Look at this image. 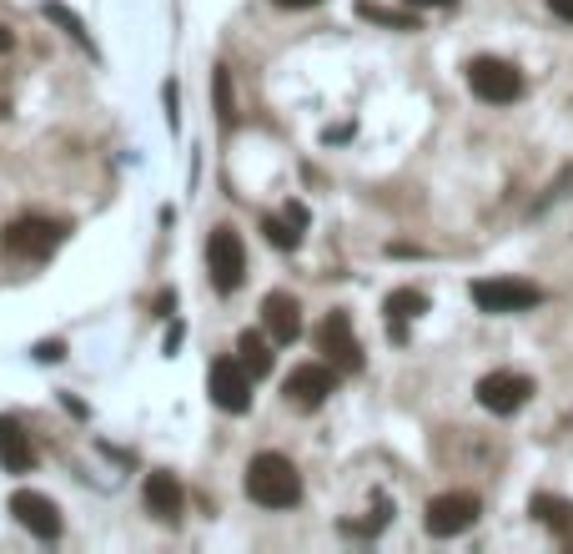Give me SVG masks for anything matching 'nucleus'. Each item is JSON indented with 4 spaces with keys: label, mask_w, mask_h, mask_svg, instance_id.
Segmentation results:
<instances>
[{
    "label": "nucleus",
    "mask_w": 573,
    "mask_h": 554,
    "mask_svg": "<svg viewBox=\"0 0 573 554\" xmlns=\"http://www.w3.org/2000/svg\"><path fill=\"white\" fill-rule=\"evenodd\" d=\"M0 117H11V106H5V101H0Z\"/></svg>",
    "instance_id": "obj_30"
},
{
    "label": "nucleus",
    "mask_w": 573,
    "mask_h": 554,
    "mask_svg": "<svg viewBox=\"0 0 573 554\" xmlns=\"http://www.w3.org/2000/svg\"><path fill=\"white\" fill-rule=\"evenodd\" d=\"M392 519V504L388 499H378L373 504V519H363V525H352V519H342V534H378L382 525Z\"/></svg>",
    "instance_id": "obj_22"
},
{
    "label": "nucleus",
    "mask_w": 573,
    "mask_h": 554,
    "mask_svg": "<svg viewBox=\"0 0 573 554\" xmlns=\"http://www.w3.org/2000/svg\"><path fill=\"white\" fill-rule=\"evenodd\" d=\"M332 388H338V369H332V363H302V369H292L286 373V383H282L286 404L302 409V413L322 409L327 398H332Z\"/></svg>",
    "instance_id": "obj_9"
},
{
    "label": "nucleus",
    "mask_w": 573,
    "mask_h": 554,
    "mask_svg": "<svg viewBox=\"0 0 573 554\" xmlns=\"http://www.w3.org/2000/svg\"><path fill=\"white\" fill-rule=\"evenodd\" d=\"M142 499H146V509H151L157 519L176 525V519H182V509H186V489H182V479H176V474L157 469V474H146Z\"/></svg>",
    "instance_id": "obj_13"
},
{
    "label": "nucleus",
    "mask_w": 573,
    "mask_h": 554,
    "mask_svg": "<svg viewBox=\"0 0 573 554\" xmlns=\"http://www.w3.org/2000/svg\"><path fill=\"white\" fill-rule=\"evenodd\" d=\"M36 358H40V363H56V358H61V344H56V338H51V344H36Z\"/></svg>",
    "instance_id": "obj_24"
},
{
    "label": "nucleus",
    "mask_w": 573,
    "mask_h": 554,
    "mask_svg": "<svg viewBox=\"0 0 573 554\" xmlns=\"http://www.w3.org/2000/svg\"><path fill=\"white\" fill-rule=\"evenodd\" d=\"M71 238V222H56V217H11L5 232H0V248L11 252V257H26V263H40V257H51L61 242Z\"/></svg>",
    "instance_id": "obj_2"
},
{
    "label": "nucleus",
    "mask_w": 573,
    "mask_h": 554,
    "mask_svg": "<svg viewBox=\"0 0 573 554\" xmlns=\"http://www.w3.org/2000/svg\"><path fill=\"white\" fill-rule=\"evenodd\" d=\"M207 273H211V288L217 292H236L247 282V248H242V238H236L232 227H211Z\"/></svg>",
    "instance_id": "obj_6"
},
{
    "label": "nucleus",
    "mask_w": 573,
    "mask_h": 554,
    "mask_svg": "<svg viewBox=\"0 0 573 554\" xmlns=\"http://www.w3.org/2000/svg\"><path fill=\"white\" fill-rule=\"evenodd\" d=\"M261 328L272 333V344H297L302 338V308L292 292H267L261 298Z\"/></svg>",
    "instance_id": "obj_12"
},
{
    "label": "nucleus",
    "mask_w": 573,
    "mask_h": 554,
    "mask_svg": "<svg viewBox=\"0 0 573 554\" xmlns=\"http://www.w3.org/2000/svg\"><path fill=\"white\" fill-rule=\"evenodd\" d=\"M413 11H423V5H458V0H407Z\"/></svg>",
    "instance_id": "obj_29"
},
{
    "label": "nucleus",
    "mask_w": 573,
    "mask_h": 554,
    "mask_svg": "<svg viewBox=\"0 0 573 554\" xmlns=\"http://www.w3.org/2000/svg\"><path fill=\"white\" fill-rule=\"evenodd\" d=\"M357 15L363 21H373V26H388V31H417V11L407 5V11H388V5H373V0H363L357 5Z\"/></svg>",
    "instance_id": "obj_19"
},
{
    "label": "nucleus",
    "mask_w": 573,
    "mask_h": 554,
    "mask_svg": "<svg viewBox=\"0 0 573 554\" xmlns=\"http://www.w3.org/2000/svg\"><path fill=\"white\" fill-rule=\"evenodd\" d=\"M247 499L261 509H297L302 504V474L286 454H257L247 463Z\"/></svg>",
    "instance_id": "obj_1"
},
{
    "label": "nucleus",
    "mask_w": 573,
    "mask_h": 554,
    "mask_svg": "<svg viewBox=\"0 0 573 554\" xmlns=\"http://www.w3.org/2000/svg\"><path fill=\"white\" fill-rule=\"evenodd\" d=\"M317 348L327 353V363L338 373H363V344H357V333H352V317L342 313V308H332V313L317 323Z\"/></svg>",
    "instance_id": "obj_7"
},
{
    "label": "nucleus",
    "mask_w": 573,
    "mask_h": 554,
    "mask_svg": "<svg viewBox=\"0 0 573 554\" xmlns=\"http://www.w3.org/2000/svg\"><path fill=\"white\" fill-rule=\"evenodd\" d=\"M382 313H388L392 344H403V338H407V323H413L417 313H428V292H417V288H392V292H388V303H382Z\"/></svg>",
    "instance_id": "obj_15"
},
{
    "label": "nucleus",
    "mask_w": 573,
    "mask_h": 554,
    "mask_svg": "<svg viewBox=\"0 0 573 554\" xmlns=\"http://www.w3.org/2000/svg\"><path fill=\"white\" fill-rule=\"evenodd\" d=\"M468 292L483 313H528V308L544 303V288L523 282V277H478Z\"/></svg>",
    "instance_id": "obj_5"
},
{
    "label": "nucleus",
    "mask_w": 573,
    "mask_h": 554,
    "mask_svg": "<svg viewBox=\"0 0 573 554\" xmlns=\"http://www.w3.org/2000/svg\"><path fill=\"white\" fill-rule=\"evenodd\" d=\"M569 550H573V534H569Z\"/></svg>",
    "instance_id": "obj_31"
},
{
    "label": "nucleus",
    "mask_w": 573,
    "mask_h": 554,
    "mask_svg": "<svg viewBox=\"0 0 573 554\" xmlns=\"http://www.w3.org/2000/svg\"><path fill=\"white\" fill-rule=\"evenodd\" d=\"M548 11H553L559 21H569V26H573V0H548Z\"/></svg>",
    "instance_id": "obj_25"
},
{
    "label": "nucleus",
    "mask_w": 573,
    "mask_h": 554,
    "mask_svg": "<svg viewBox=\"0 0 573 554\" xmlns=\"http://www.w3.org/2000/svg\"><path fill=\"white\" fill-rule=\"evenodd\" d=\"M483 515V499L478 494H468V489H453V494H438V499H428V509H423V529H428L432 540H453V534H463V529H473Z\"/></svg>",
    "instance_id": "obj_4"
},
{
    "label": "nucleus",
    "mask_w": 573,
    "mask_h": 554,
    "mask_svg": "<svg viewBox=\"0 0 573 554\" xmlns=\"http://www.w3.org/2000/svg\"><path fill=\"white\" fill-rule=\"evenodd\" d=\"M286 217H292L297 227H307V207H302V202H286Z\"/></svg>",
    "instance_id": "obj_26"
},
{
    "label": "nucleus",
    "mask_w": 573,
    "mask_h": 554,
    "mask_svg": "<svg viewBox=\"0 0 573 554\" xmlns=\"http://www.w3.org/2000/svg\"><path fill=\"white\" fill-rule=\"evenodd\" d=\"M11 515H15V525L31 529L36 540H61V529H65L61 509H56L46 494H36V489H15V494H11Z\"/></svg>",
    "instance_id": "obj_11"
},
{
    "label": "nucleus",
    "mask_w": 573,
    "mask_h": 554,
    "mask_svg": "<svg viewBox=\"0 0 573 554\" xmlns=\"http://www.w3.org/2000/svg\"><path fill=\"white\" fill-rule=\"evenodd\" d=\"M468 86L478 101L488 106H509L523 96V71L513 67V61H503V56H473L468 61Z\"/></svg>",
    "instance_id": "obj_3"
},
{
    "label": "nucleus",
    "mask_w": 573,
    "mask_h": 554,
    "mask_svg": "<svg viewBox=\"0 0 573 554\" xmlns=\"http://www.w3.org/2000/svg\"><path fill=\"white\" fill-rule=\"evenodd\" d=\"M211 96H217V121L232 127V71L227 67H217V76H211Z\"/></svg>",
    "instance_id": "obj_21"
},
{
    "label": "nucleus",
    "mask_w": 573,
    "mask_h": 554,
    "mask_svg": "<svg viewBox=\"0 0 573 554\" xmlns=\"http://www.w3.org/2000/svg\"><path fill=\"white\" fill-rule=\"evenodd\" d=\"M161 96H167V127L176 132V127H182V117H176V81H167V86H161Z\"/></svg>",
    "instance_id": "obj_23"
},
{
    "label": "nucleus",
    "mask_w": 573,
    "mask_h": 554,
    "mask_svg": "<svg viewBox=\"0 0 573 554\" xmlns=\"http://www.w3.org/2000/svg\"><path fill=\"white\" fill-rule=\"evenodd\" d=\"M207 388H211V404H217L222 413H247L252 409V373H247L242 358H217Z\"/></svg>",
    "instance_id": "obj_10"
},
{
    "label": "nucleus",
    "mask_w": 573,
    "mask_h": 554,
    "mask_svg": "<svg viewBox=\"0 0 573 554\" xmlns=\"http://www.w3.org/2000/svg\"><path fill=\"white\" fill-rule=\"evenodd\" d=\"M46 21H51V26H61L65 36L76 40V46H81V51H86V56H96V40L86 36V21H81V15H71V11H65L61 0H46Z\"/></svg>",
    "instance_id": "obj_18"
},
{
    "label": "nucleus",
    "mask_w": 573,
    "mask_h": 554,
    "mask_svg": "<svg viewBox=\"0 0 573 554\" xmlns=\"http://www.w3.org/2000/svg\"><path fill=\"white\" fill-rule=\"evenodd\" d=\"M236 358L247 363L252 378H267V373H272V344H267L257 328H247L242 338H236Z\"/></svg>",
    "instance_id": "obj_17"
},
{
    "label": "nucleus",
    "mask_w": 573,
    "mask_h": 554,
    "mask_svg": "<svg viewBox=\"0 0 573 554\" xmlns=\"http://www.w3.org/2000/svg\"><path fill=\"white\" fill-rule=\"evenodd\" d=\"M528 515H534L544 529L563 534V540L573 534V499H559V494H534V499H528Z\"/></svg>",
    "instance_id": "obj_16"
},
{
    "label": "nucleus",
    "mask_w": 573,
    "mask_h": 554,
    "mask_svg": "<svg viewBox=\"0 0 573 554\" xmlns=\"http://www.w3.org/2000/svg\"><path fill=\"white\" fill-rule=\"evenodd\" d=\"M0 469L5 474H31L36 469V444L11 413H0Z\"/></svg>",
    "instance_id": "obj_14"
},
{
    "label": "nucleus",
    "mask_w": 573,
    "mask_h": 554,
    "mask_svg": "<svg viewBox=\"0 0 573 554\" xmlns=\"http://www.w3.org/2000/svg\"><path fill=\"white\" fill-rule=\"evenodd\" d=\"M272 5H286V11H307V5H322V0H272Z\"/></svg>",
    "instance_id": "obj_27"
},
{
    "label": "nucleus",
    "mask_w": 573,
    "mask_h": 554,
    "mask_svg": "<svg viewBox=\"0 0 573 554\" xmlns=\"http://www.w3.org/2000/svg\"><path fill=\"white\" fill-rule=\"evenodd\" d=\"M261 232H267V242H272V248H282V252H297L302 248V227L292 222V217H272V212H267V217H261Z\"/></svg>",
    "instance_id": "obj_20"
},
{
    "label": "nucleus",
    "mask_w": 573,
    "mask_h": 554,
    "mask_svg": "<svg viewBox=\"0 0 573 554\" xmlns=\"http://www.w3.org/2000/svg\"><path fill=\"white\" fill-rule=\"evenodd\" d=\"M11 46H15V36H11V26H0V56L11 51Z\"/></svg>",
    "instance_id": "obj_28"
},
{
    "label": "nucleus",
    "mask_w": 573,
    "mask_h": 554,
    "mask_svg": "<svg viewBox=\"0 0 573 554\" xmlns=\"http://www.w3.org/2000/svg\"><path fill=\"white\" fill-rule=\"evenodd\" d=\"M528 398H534V378H528V373L498 369V373H483V378H478V404L488 413H498V419L519 413Z\"/></svg>",
    "instance_id": "obj_8"
}]
</instances>
